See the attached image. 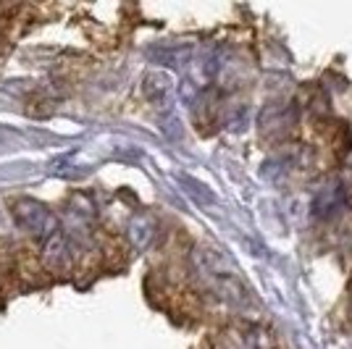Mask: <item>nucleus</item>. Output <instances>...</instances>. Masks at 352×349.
<instances>
[{
    "label": "nucleus",
    "instance_id": "1a4fd4ad",
    "mask_svg": "<svg viewBox=\"0 0 352 349\" xmlns=\"http://www.w3.org/2000/svg\"><path fill=\"white\" fill-rule=\"evenodd\" d=\"M192 56L190 45H168V47H161L153 53V58L166 63V66H184Z\"/></svg>",
    "mask_w": 352,
    "mask_h": 349
},
{
    "label": "nucleus",
    "instance_id": "9b49d317",
    "mask_svg": "<svg viewBox=\"0 0 352 349\" xmlns=\"http://www.w3.org/2000/svg\"><path fill=\"white\" fill-rule=\"evenodd\" d=\"M350 318H352V289H350Z\"/></svg>",
    "mask_w": 352,
    "mask_h": 349
},
{
    "label": "nucleus",
    "instance_id": "20e7f679",
    "mask_svg": "<svg viewBox=\"0 0 352 349\" xmlns=\"http://www.w3.org/2000/svg\"><path fill=\"white\" fill-rule=\"evenodd\" d=\"M350 205V187L344 184V181H326L321 190L313 194V200H310V213L316 216V218H334L339 216L344 207Z\"/></svg>",
    "mask_w": 352,
    "mask_h": 349
},
{
    "label": "nucleus",
    "instance_id": "9d476101",
    "mask_svg": "<svg viewBox=\"0 0 352 349\" xmlns=\"http://www.w3.org/2000/svg\"><path fill=\"white\" fill-rule=\"evenodd\" d=\"M179 179H182V181H184V184L190 187L187 192H190L195 200H200V203H216V197H213V194L208 192V187L197 184V181H195V179H190V176H179Z\"/></svg>",
    "mask_w": 352,
    "mask_h": 349
},
{
    "label": "nucleus",
    "instance_id": "7ed1b4c3",
    "mask_svg": "<svg viewBox=\"0 0 352 349\" xmlns=\"http://www.w3.org/2000/svg\"><path fill=\"white\" fill-rule=\"evenodd\" d=\"M297 126V108L292 102H271L261 113V134L268 142L287 139Z\"/></svg>",
    "mask_w": 352,
    "mask_h": 349
},
{
    "label": "nucleus",
    "instance_id": "f257e3e1",
    "mask_svg": "<svg viewBox=\"0 0 352 349\" xmlns=\"http://www.w3.org/2000/svg\"><path fill=\"white\" fill-rule=\"evenodd\" d=\"M195 265L200 271V276L208 281V286L219 294L221 300L232 302V305H248L250 291L248 286L236 278V273L226 265V260L213 249H197L195 252Z\"/></svg>",
    "mask_w": 352,
    "mask_h": 349
},
{
    "label": "nucleus",
    "instance_id": "423d86ee",
    "mask_svg": "<svg viewBox=\"0 0 352 349\" xmlns=\"http://www.w3.org/2000/svg\"><path fill=\"white\" fill-rule=\"evenodd\" d=\"M171 89H174V85H171V76L166 71H150L145 79H142V92H145V98L153 102V105H158V108H166V105H168Z\"/></svg>",
    "mask_w": 352,
    "mask_h": 349
},
{
    "label": "nucleus",
    "instance_id": "f03ea898",
    "mask_svg": "<svg viewBox=\"0 0 352 349\" xmlns=\"http://www.w3.org/2000/svg\"><path fill=\"white\" fill-rule=\"evenodd\" d=\"M11 213H14L16 223L40 242H47L50 236H56L60 232L56 213L47 205L37 203V200H16Z\"/></svg>",
    "mask_w": 352,
    "mask_h": 349
},
{
    "label": "nucleus",
    "instance_id": "0eeeda50",
    "mask_svg": "<svg viewBox=\"0 0 352 349\" xmlns=\"http://www.w3.org/2000/svg\"><path fill=\"white\" fill-rule=\"evenodd\" d=\"M126 236H129V242H132L134 249H145L147 245L153 242V236H155V223L147 218V216H134V218L129 221Z\"/></svg>",
    "mask_w": 352,
    "mask_h": 349
},
{
    "label": "nucleus",
    "instance_id": "39448f33",
    "mask_svg": "<svg viewBox=\"0 0 352 349\" xmlns=\"http://www.w3.org/2000/svg\"><path fill=\"white\" fill-rule=\"evenodd\" d=\"M40 258H43L45 271H50V273H66L72 268V249H69L66 236L58 232L56 236H50L47 242H43V255Z\"/></svg>",
    "mask_w": 352,
    "mask_h": 349
},
{
    "label": "nucleus",
    "instance_id": "6e6552de",
    "mask_svg": "<svg viewBox=\"0 0 352 349\" xmlns=\"http://www.w3.org/2000/svg\"><path fill=\"white\" fill-rule=\"evenodd\" d=\"M242 339H245L248 349H281L276 336L271 334L268 328H263V326H258V323L245 326V336Z\"/></svg>",
    "mask_w": 352,
    "mask_h": 349
}]
</instances>
